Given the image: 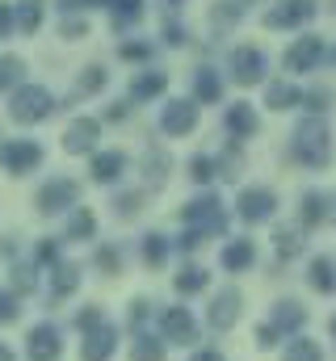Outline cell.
Segmentation results:
<instances>
[{"instance_id":"cell-1","label":"cell","mask_w":336,"mask_h":361,"mask_svg":"<svg viewBox=\"0 0 336 361\" xmlns=\"http://www.w3.org/2000/svg\"><path fill=\"white\" fill-rule=\"evenodd\" d=\"M290 156L303 169H324L332 160V130L324 118H303L290 135Z\"/></svg>"},{"instance_id":"cell-2","label":"cell","mask_w":336,"mask_h":361,"mask_svg":"<svg viewBox=\"0 0 336 361\" xmlns=\"http://www.w3.org/2000/svg\"><path fill=\"white\" fill-rule=\"evenodd\" d=\"M55 109H59L55 92L42 89V85H17V89L8 92V118H13V122H21V126L47 122Z\"/></svg>"},{"instance_id":"cell-3","label":"cell","mask_w":336,"mask_h":361,"mask_svg":"<svg viewBox=\"0 0 336 361\" xmlns=\"http://www.w3.org/2000/svg\"><path fill=\"white\" fill-rule=\"evenodd\" d=\"M181 223L193 227V231H202V235H227L232 219H227V210H223V202L215 193H202V197H189L181 206Z\"/></svg>"},{"instance_id":"cell-4","label":"cell","mask_w":336,"mask_h":361,"mask_svg":"<svg viewBox=\"0 0 336 361\" xmlns=\"http://www.w3.org/2000/svg\"><path fill=\"white\" fill-rule=\"evenodd\" d=\"M76 202H80V185H76L72 177H51L38 193H34V206H38L42 219H55V214L72 210Z\"/></svg>"},{"instance_id":"cell-5","label":"cell","mask_w":336,"mask_h":361,"mask_svg":"<svg viewBox=\"0 0 336 361\" xmlns=\"http://www.w3.org/2000/svg\"><path fill=\"white\" fill-rule=\"evenodd\" d=\"M324 59H328V47H324V38H320V34H303V38H294V42L286 47V55H282V63H286V72H290V76L316 72Z\"/></svg>"},{"instance_id":"cell-6","label":"cell","mask_w":336,"mask_h":361,"mask_svg":"<svg viewBox=\"0 0 336 361\" xmlns=\"http://www.w3.org/2000/svg\"><path fill=\"white\" fill-rule=\"evenodd\" d=\"M227 72H232V80L240 85V89H252V85H260L265 80V72H269V59H265V51L260 47H236L232 51V59H227Z\"/></svg>"},{"instance_id":"cell-7","label":"cell","mask_w":336,"mask_h":361,"mask_svg":"<svg viewBox=\"0 0 336 361\" xmlns=\"http://www.w3.org/2000/svg\"><path fill=\"white\" fill-rule=\"evenodd\" d=\"M236 214H240L244 223H269V219L277 214V193H273L269 185H248V189H240Z\"/></svg>"},{"instance_id":"cell-8","label":"cell","mask_w":336,"mask_h":361,"mask_svg":"<svg viewBox=\"0 0 336 361\" xmlns=\"http://www.w3.org/2000/svg\"><path fill=\"white\" fill-rule=\"evenodd\" d=\"M316 17V0H273L265 8V30H299Z\"/></svg>"},{"instance_id":"cell-9","label":"cell","mask_w":336,"mask_h":361,"mask_svg":"<svg viewBox=\"0 0 336 361\" xmlns=\"http://www.w3.org/2000/svg\"><path fill=\"white\" fill-rule=\"evenodd\" d=\"M160 341L164 345H193L198 341V319L189 315V307H164L160 311Z\"/></svg>"},{"instance_id":"cell-10","label":"cell","mask_w":336,"mask_h":361,"mask_svg":"<svg viewBox=\"0 0 336 361\" xmlns=\"http://www.w3.org/2000/svg\"><path fill=\"white\" fill-rule=\"evenodd\" d=\"M59 353H64L59 324H51V319L34 324V328H30V336H25V357H30V361H59Z\"/></svg>"},{"instance_id":"cell-11","label":"cell","mask_w":336,"mask_h":361,"mask_svg":"<svg viewBox=\"0 0 336 361\" xmlns=\"http://www.w3.org/2000/svg\"><path fill=\"white\" fill-rule=\"evenodd\" d=\"M0 164H4V173L25 177V173H34V169L42 164V147H38L34 139H13V143L0 147Z\"/></svg>"},{"instance_id":"cell-12","label":"cell","mask_w":336,"mask_h":361,"mask_svg":"<svg viewBox=\"0 0 336 361\" xmlns=\"http://www.w3.org/2000/svg\"><path fill=\"white\" fill-rule=\"evenodd\" d=\"M160 130L164 135H189V130H198V101L193 97H172V101H164Z\"/></svg>"},{"instance_id":"cell-13","label":"cell","mask_w":336,"mask_h":361,"mask_svg":"<svg viewBox=\"0 0 336 361\" xmlns=\"http://www.w3.org/2000/svg\"><path fill=\"white\" fill-rule=\"evenodd\" d=\"M97 139H101V122L97 118H72L68 122V130H64V152L68 156H88V152H97Z\"/></svg>"},{"instance_id":"cell-14","label":"cell","mask_w":336,"mask_h":361,"mask_svg":"<svg viewBox=\"0 0 336 361\" xmlns=\"http://www.w3.org/2000/svg\"><path fill=\"white\" fill-rule=\"evenodd\" d=\"M240 290L236 286H227V290H219L215 298H210V311H206V324L215 328V332H232L236 328V319H240Z\"/></svg>"},{"instance_id":"cell-15","label":"cell","mask_w":336,"mask_h":361,"mask_svg":"<svg viewBox=\"0 0 336 361\" xmlns=\"http://www.w3.org/2000/svg\"><path fill=\"white\" fill-rule=\"evenodd\" d=\"M223 130L232 135V143H244V139H252L260 130V118H256V109H252L248 101H232L223 109Z\"/></svg>"},{"instance_id":"cell-16","label":"cell","mask_w":336,"mask_h":361,"mask_svg":"<svg viewBox=\"0 0 336 361\" xmlns=\"http://www.w3.org/2000/svg\"><path fill=\"white\" fill-rule=\"evenodd\" d=\"M114 349H118V328L101 319L97 328H88V332H84L80 357L84 361H109V357H114Z\"/></svg>"},{"instance_id":"cell-17","label":"cell","mask_w":336,"mask_h":361,"mask_svg":"<svg viewBox=\"0 0 336 361\" xmlns=\"http://www.w3.org/2000/svg\"><path fill=\"white\" fill-rule=\"evenodd\" d=\"M286 341L290 336H299L303 332V324H307V311H303V302H294V298H282L277 307H273V319H269Z\"/></svg>"},{"instance_id":"cell-18","label":"cell","mask_w":336,"mask_h":361,"mask_svg":"<svg viewBox=\"0 0 336 361\" xmlns=\"http://www.w3.org/2000/svg\"><path fill=\"white\" fill-rule=\"evenodd\" d=\"M164 92H168V72H160V68L135 72V80H131V101H156V97H164Z\"/></svg>"},{"instance_id":"cell-19","label":"cell","mask_w":336,"mask_h":361,"mask_svg":"<svg viewBox=\"0 0 336 361\" xmlns=\"http://www.w3.org/2000/svg\"><path fill=\"white\" fill-rule=\"evenodd\" d=\"M265 105L277 109V114L299 109V105H303V89H299L294 80H269V85H265Z\"/></svg>"},{"instance_id":"cell-20","label":"cell","mask_w":336,"mask_h":361,"mask_svg":"<svg viewBox=\"0 0 336 361\" xmlns=\"http://www.w3.org/2000/svg\"><path fill=\"white\" fill-rule=\"evenodd\" d=\"M219 261H223L227 273H244V269L256 265V244H252V240H227L223 252H219Z\"/></svg>"},{"instance_id":"cell-21","label":"cell","mask_w":336,"mask_h":361,"mask_svg":"<svg viewBox=\"0 0 336 361\" xmlns=\"http://www.w3.org/2000/svg\"><path fill=\"white\" fill-rule=\"evenodd\" d=\"M88 173H92L97 185H114V180L126 173V156H122V152H92Z\"/></svg>"},{"instance_id":"cell-22","label":"cell","mask_w":336,"mask_h":361,"mask_svg":"<svg viewBox=\"0 0 336 361\" xmlns=\"http://www.w3.org/2000/svg\"><path fill=\"white\" fill-rule=\"evenodd\" d=\"M42 17H47V4L42 0H13V30L38 34L42 30Z\"/></svg>"},{"instance_id":"cell-23","label":"cell","mask_w":336,"mask_h":361,"mask_svg":"<svg viewBox=\"0 0 336 361\" xmlns=\"http://www.w3.org/2000/svg\"><path fill=\"white\" fill-rule=\"evenodd\" d=\"M168 169H172V156H168L164 147H143V180L152 185V189H164L168 180Z\"/></svg>"},{"instance_id":"cell-24","label":"cell","mask_w":336,"mask_h":361,"mask_svg":"<svg viewBox=\"0 0 336 361\" xmlns=\"http://www.w3.org/2000/svg\"><path fill=\"white\" fill-rule=\"evenodd\" d=\"M193 101H198V105H215V101H223V72H215V68H198V72H193Z\"/></svg>"},{"instance_id":"cell-25","label":"cell","mask_w":336,"mask_h":361,"mask_svg":"<svg viewBox=\"0 0 336 361\" xmlns=\"http://www.w3.org/2000/svg\"><path fill=\"white\" fill-rule=\"evenodd\" d=\"M76 286H80V265L76 261H55L51 265V302L76 294Z\"/></svg>"},{"instance_id":"cell-26","label":"cell","mask_w":336,"mask_h":361,"mask_svg":"<svg viewBox=\"0 0 336 361\" xmlns=\"http://www.w3.org/2000/svg\"><path fill=\"white\" fill-rule=\"evenodd\" d=\"M324 219H328V197H324L320 189H307L303 202H299V223H303V227H320Z\"/></svg>"},{"instance_id":"cell-27","label":"cell","mask_w":336,"mask_h":361,"mask_svg":"<svg viewBox=\"0 0 336 361\" xmlns=\"http://www.w3.org/2000/svg\"><path fill=\"white\" fill-rule=\"evenodd\" d=\"M240 17H244V8H240L236 0H215L206 21H210V30H215V34H227V30H236V21H240Z\"/></svg>"},{"instance_id":"cell-28","label":"cell","mask_w":336,"mask_h":361,"mask_svg":"<svg viewBox=\"0 0 336 361\" xmlns=\"http://www.w3.org/2000/svg\"><path fill=\"white\" fill-rule=\"evenodd\" d=\"M307 281H311V290H320V294H336V265L328 257H316L311 269H307Z\"/></svg>"},{"instance_id":"cell-29","label":"cell","mask_w":336,"mask_h":361,"mask_svg":"<svg viewBox=\"0 0 336 361\" xmlns=\"http://www.w3.org/2000/svg\"><path fill=\"white\" fill-rule=\"evenodd\" d=\"M164 353H168V345L156 332H139L135 345H131V357L135 361H164Z\"/></svg>"},{"instance_id":"cell-30","label":"cell","mask_w":336,"mask_h":361,"mask_svg":"<svg viewBox=\"0 0 336 361\" xmlns=\"http://www.w3.org/2000/svg\"><path fill=\"white\" fill-rule=\"evenodd\" d=\"M172 286H176V294H202L210 286V273L202 269V265H185V269L172 277Z\"/></svg>"},{"instance_id":"cell-31","label":"cell","mask_w":336,"mask_h":361,"mask_svg":"<svg viewBox=\"0 0 336 361\" xmlns=\"http://www.w3.org/2000/svg\"><path fill=\"white\" fill-rule=\"evenodd\" d=\"M109 17H114V30L122 34L143 17V0H109Z\"/></svg>"},{"instance_id":"cell-32","label":"cell","mask_w":336,"mask_h":361,"mask_svg":"<svg viewBox=\"0 0 336 361\" xmlns=\"http://www.w3.org/2000/svg\"><path fill=\"white\" fill-rule=\"evenodd\" d=\"M168 252H172V240H168V235H160V231H148V235H143V261H148L152 269L164 265Z\"/></svg>"},{"instance_id":"cell-33","label":"cell","mask_w":336,"mask_h":361,"mask_svg":"<svg viewBox=\"0 0 336 361\" xmlns=\"http://www.w3.org/2000/svg\"><path fill=\"white\" fill-rule=\"evenodd\" d=\"M97 235V214L88 206H76L68 219V240H92Z\"/></svg>"},{"instance_id":"cell-34","label":"cell","mask_w":336,"mask_h":361,"mask_svg":"<svg viewBox=\"0 0 336 361\" xmlns=\"http://www.w3.org/2000/svg\"><path fill=\"white\" fill-rule=\"evenodd\" d=\"M25 76V59L21 55H0V92H13Z\"/></svg>"},{"instance_id":"cell-35","label":"cell","mask_w":336,"mask_h":361,"mask_svg":"<svg viewBox=\"0 0 336 361\" xmlns=\"http://www.w3.org/2000/svg\"><path fill=\"white\" fill-rule=\"evenodd\" d=\"M240 173H244V156H240V143H232V147L215 160V177L219 180H236Z\"/></svg>"},{"instance_id":"cell-36","label":"cell","mask_w":336,"mask_h":361,"mask_svg":"<svg viewBox=\"0 0 336 361\" xmlns=\"http://www.w3.org/2000/svg\"><path fill=\"white\" fill-rule=\"evenodd\" d=\"M282 361H324V353H320L316 341H307V336L299 332V336H290V345H286Z\"/></svg>"},{"instance_id":"cell-37","label":"cell","mask_w":336,"mask_h":361,"mask_svg":"<svg viewBox=\"0 0 336 361\" xmlns=\"http://www.w3.org/2000/svg\"><path fill=\"white\" fill-rule=\"evenodd\" d=\"M105 80H109V72H105L101 63L84 68L80 80H76V97H92V92H101V89H105Z\"/></svg>"},{"instance_id":"cell-38","label":"cell","mask_w":336,"mask_h":361,"mask_svg":"<svg viewBox=\"0 0 336 361\" xmlns=\"http://www.w3.org/2000/svg\"><path fill=\"white\" fill-rule=\"evenodd\" d=\"M156 55V42L148 38H131V42H118V59H131V63H148Z\"/></svg>"},{"instance_id":"cell-39","label":"cell","mask_w":336,"mask_h":361,"mask_svg":"<svg viewBox=\"0 0 336 361\" xmlns=\"http://www.w3.org/2000/svg\"><path fill=\"white\" fill-rule=\"evenodd\" d=\"M273 248H277L282 261H286V257H299V252H303V235H299L294 227H277V231H273Z\"/></svg>"},{"instance_id":"cell-40","label":"cell","mask_w":336,"mask_h":361,"mask_svg":"<svg viewBox=\"0 0 336 361\" xmlns=\"http://www.w3.org/2000/svg\"><path fill=\"white\" fill-rule=\"evenodd\" d=\"M139 210H143V193H118L114 197V214L118 219H135Z\"/></svg>"},{"instance_id":"cell-41","label":"cell","mask_w":336,"mask_h":361,"mask_svg":"<svg viewBox=\"0 0 336 361\" xmlns=\"http://www.w3.org/2000/svg\"><path fill=\"white\" fill-rule=\"evenodd\" d=\"M328 105H332V92H328V89H311V92H303V109H307L311 118H320V114H324Z\"/></svg>"},{"instance_id":"cell-42","label":"cell","mask_w":336,"mask_h":361,"mask_svg":"<svg viewBox=\"0 0 336 361\" xmlns=\"http://www.w3.org/2000/svg\"><path fill=\"white\" fill-rule=\"evenodd\" d=\"M189 177L198 180V185H210L215 180V160L210 156H193L189 160Z\"/></svg>"},{"instance_id":"cell-43","label":"cell","mask_w":336,"mask_h":361,"mask_svg":"<svg viewBox=\"0 0 336 361\" xmlns=\"http://www.w3.org/2000/svg\"><path fill=\"white\" fill-rule=\"evenodd\" d=\"M13 286H17L21 294H30V290L38 286V273H34V265H13Z\"/></svg>"},{"instance_id":"cell-44","label":"cell","mask_w":336,"mask_h":361,"mask_svg":"<svg viewBox=\"0 0 336 361\" xmlns=\"http://www.w3.org/2000/svg\"><path fill=\"white\" fill-rule=\"evenodd\" d=\"M97 265H101V273H118L122 269V252L105 244V248H97Z\"/></svg>"},{"instance_id":"cell-45","label":"cell","mask_w":336,"mask_h":361,"mask_svg":"<svg viewBox=\"0 0 336 361\" xmlns=\"http://www.w3.org/2000/svg\"><path fill=\"white\" fill-rule=\"evenodd\" d=\"M59 34H64L68 42H76V38L88 34V21H84V17H64V21H59Z\"/></svg>"},{"instance_id":"cell-46","label":"cell","mask_w":336,"mask_h":361,"mask_svg":"<svg viewBox=\"0 0 336 361\" xmlns=\"http://www.w3.org/2000/svg\"><path fill=\"white\" fill-rule=\"evenodd\" d=\"M172 244H176L181 252H198V248L206 244V235H202V231H193V227H185V231H181V235H176Z\"/></svg>"},{"instance_id":"cell-47","label":"cell","mask_w":336,"mask_h":361,"mask_svg":"<svg viewBox=\"0 0 336 361\" xmlns=\"http://www.w3.org/2000/svg\"><path fill=\"white\" fill-rule=\"evenodd\" d=\"M17 294H8V290H0V324H13L17 319Z\"/></svg>"},{"instance_id":"cell-48","label":"cell","mask_w":336,"mask_h":361,"mask_svg":"<svg viewBox=\"0 0 336 361\" xmlns=\"http://www.w3.org/2000/svg\"><path fill=\"white\" fill-rule=\"evenodd\" d=\"M34 261H38V265H55V261H59V244H55V240H42L38 252H34Z\"/></svg>"},{"instance_id":"cell-49","label":"cell","mask_w":336,"mask_h":361,"mask_svg":"<svg viewBox=\"0 0 336 361\" xmlns=\"http://www.w3.org/2000/svg\"><path fill=\"white\" fill-rule=\"evenodd\" d=\"M101 319H105V315H101V307H84L80 315H76V328H80V332H88V328H97Z\"/></svg>"},{"instance_id":"cell-50","label":"cell","mask_w":336,"mask_h":361,"mask_svg":"<svg viewBox=\"0 0 336 361\" xmlns=\"http://www.w3.org/2000/svg\"><path fill=\"white\" fill-rule=\"evenodd\" d=\"M277 336H282V332H277L273 324H260V328H256V345H260V349H273Z\"/></svg>"},{"instance_id":"cell-51","label":"cell","mask_w":336,"mask_h":361,"mask_svg":"<svg viewBox=\"0 0 336 361\" xmlns=\"http://www.w3.org/2000/svg\"><path fill=\"white\" fill-rule=\"evenodd\" d=\"M126 118H131V101H114L105 109V122H126Z\"/></svg>"},{"instance_id":"cell-52","label":"cell","mask_w":336,"mask_h":361,"mask_svg":"<svg viewBox=\"0 0 336 361\" xmlns=\"http://www.w3.org/2000/svg\"><path fill=\"white\" fill-rule=\"evenodd\" d=\"M185 38H189V34H185L176 21H168V25H164V42H168V47H185Z\"/></svg>"},{"instance_id":"cell-53","label":"cell","mask_w":336,"mask_h":361,"mask_svg":"<svg viewBox=\"0 0 336 361\" xmlns=\"http://www.w3.org/2000/svg\"><path fill=\"white\" fill-rule=\"evenodd\" d=\"M8 34H13V4L0 0V38H8Z\"/></svg>"},{"instance_id":"cell-54","label":"cell","mask_w":336,"mask_h":361,"mask_svg":"<svg viewBox=\"0 0 336 361\" xmlns=\"http://www.w3.org/2000/svg\"><path fill=\"white\" fill-rule=\"evenodd\" d=\"M189 361H227V357H223L219 349H198V353H193Z\"/></svg>"},{"instance_id":"cell-55","label":"cell","mask_w":336,"mask_h":361,"mask_svg":"<svg viewBox=\"0 0 336 361\" xmlns=\"http://www.w3.org/2000/svg\"><path fill=\"white\" fill-rule=\"evenodd\" d=\"M160 4H164L168 13H181V8H185V4H189V0H160Z\"/></svg>"},{"instance_id":"cell-56","label":"cell","mask_w":336,"mask_h":361,"mask_svg":"<svg viewBox=\"0 0 336 361\" xmlns=\"http://www.w3.org/2000/svg\"><path fill=\"white\" fill-rule=\"evenodd\" d=\"M80 8H109V0H80Z\"/></svg>"},{"instance_id":"cell-57","label":"cell","mask_w":336,"mask_h":361,"mask_svg":"<svg viewBox=\"0 0 336 361\" xmlns=\"http://www.w3.org/2000/svg\"><path fill=\"white\" fill-rule=\"evenodd\" d=\"M0 361H13V349L8 345H0Z\"/></svg>"},{"instance_id":"cell-58","label":"cell","mask_w":336,"mask_h":361,"mask_svg":"<svg viewBox=\"0 0 336 361\" xmlns=\"http://www.w3.org/2000/svg\"><path fill=\"white\" fill-rule=\"evenodd\" d=\"M240 8H248V4H269V0H236Z\"/></svg>"},{"instance_id":"cell-59","label":"cell","mask_w":336,"mask_h":361,"mask_svg":"<svg viewBox=\"0 0 336 361\" xmlns=\"http://www.w3.org/2000/svg\"><path fill=\"white\" fill-rule=\"evenodd\" d=\"M332 336H336V319H332Z\"/></svg>"},{"instance_id":"cell-60","label":"cell","mask_w":336,"mask_h":361,"mask_svg":"<svg viewBox=\"0 0 336 361\" xmlns=\"http://www.w3.org/2000/svg\"><path fill=\"white\" fill-rule=\"evenodd\" d=\"M332 59H336V51H332Z\"/></svg>"}]
</instances>
